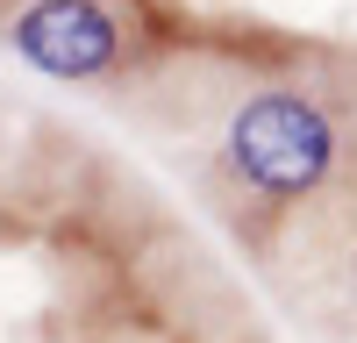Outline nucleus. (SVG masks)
Segmentation results:
<instances>
[{"label":"nucleus","instance_id":"1","mask_svg":"<svg viewBox=\"0 0 357 343\" xmlns=\"http://www.w3.org/2000/svg\"><path fill=\"white\" fill-rule=\"evenodd\" d=\"M222 165L250 200H301V193L336 179L343 122L321 93H307L293 79H272V86L236 100L229 129H222Z\"/></svg>","mask_w":357,"mask_h":343},{"label":"nucleus","instance_id":"2","mask_svg":"<svg viewBox=\"0 0 357 343\" xmlns=\"http://www.w3.org/2000/svg\"><path fill=\"white\" fill-rule=\"evenodd\" d=\"M0 36L36 79L107 86L151 50V22H143V0H8Z\"/></svg>","mask_w":357,"mask_h":343}]
</instances>
